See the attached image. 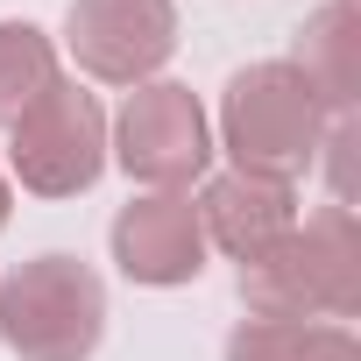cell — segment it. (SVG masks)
I'll return each mask as SVG.
<instances>
[{
  "instance_id": "obj_12",
  "label": "cell",
  "mask_w": 361,
  "mask_h": 361,
  "mask_svg": "<svg viewBox=\"0 0 361 361\" xmlns=\"http://www.w3.org/2000/svg\"><path fill=\"white\" fill-rule=\"evenodd\" d=\"M8 206H15V199H8V177H0V227H8Z\"/></svg>"
},
{
  "instance_id": "obj_9",
  "label": "cell",
  "mask_w": 361,
  "mask_h": 361,
  "mask_svg": "<svg viewBox=\"0 0 361 361\" xmlns=\"http://www.w3.org/2000/svg\"><path fill=\"white\" fill-rule=\"evenodd\" d=\"M290 71L312 85V99L333 121L354 114V85H361V15H354V0H326V8L305 22Z\"/></svg>"
},
{
  "instance_id": "obj_1",
  "label": "cell",
  "mask_w": 361,
  "mask_h": 361,
  "mask_svg": "<svg viewBox=\"0 0 361 361\" xmlns=\"http://www.w3.org/2000/svg\"><path fill=\"white\" fill-rule=\"evenodd\" d=\"M241 305L248 319H354L361 312V227L347 206H319L305 227L269 241L255 262H241Z\"/></svg>"
},
{
  "instance_id": "obj_4",
  "label": "cell",
  "mask_w": 361,
  "mask_h": 361,
  "mask_svg": "<svg viewBox=\"0 0 361 361\" xmlns=\"http://www.w3.org/2000/svg\"><path fill=\"white\" fill-rule=\"evenodd\" d=\"M106 156L149 192H185L213 170V121L192 85L149 78L121 99V114L106 128Z\"/></svg>"
},
{
  "instance_id": "obj_7",
  "label": "cell",
  "mask_w": 361,
  "mask_h": 361,
  "mask_svg": "<svg viewBox=\"0 0 361 361\" xmlns=\"http://www.w3.org/2000/svg\"><path fill=\"white\" fill-rule=\"evenodd\" d=\"M114 262L128 283L142 290H177L206 269V234H199V213L185 192H142L114 213Z\"/></svg>"
},
{
  "instance_id": "obj_8",
  "label": "cell",
  "mask_w": 361,
  "mask_h": 361,
  "mask_svg": "<svg viewBox=\"0 0 361 361\" xmlns=\"http://www.w3.org/2000/svg\"><path fill=\"white\" fill-rule=\"evenodd\" d=\"M192 213H199L206 248H220L234 262H255L269 241H283L298 227V185L248 177V170H220V177H206V192H199Z\"/></svg>"
},
{
  "instance_id": "obj_5",
  "label": "cell",
  "mask_w": 361,
  "mask_h": 361,
  "mask_svg": "<svg viewBox=\"0 0 361 361\" xmlns=\"http://www.w3.org/2000/svg\"><path fill=\"white\" fill-rule=\"evenodd\" d=\"M8 163L22 192L36 199H78L106 170V114L78 78H57L15 128H8Z\"/></svg>"
},
{
  "instance_id": "obj_2",
  "label": "cell",
  "mask_w": 361,
  "mask_h": 361,
  "mask_svg": "<svg viewBox=\"0 0 361 361\" xmlns=\"http://www.w3.org/2000/svg\"><path fill=\"white\" fill-rule=\"evenodd\" d=\"M333 114L312 99V85L290 71V57H262L248 71L227 78L220 92V149L234 156V170L248 177H276V185H298V177L319 163Z\"/></svg>"
},
{
  "instance_id": "obj_6",
  "label": "cell",
  "mask_w": 361,
  "mask_h": 361,
  "mask_svg": "<svg viewBox=\"0 0 361 361\" xmlns=\"http://www.w3.org/2000/svg\"><path fill=\"white\" fill-rule=\"evenodd\" d=\"M64 50L99 85H149L177 50V0H71Z\"/></svg>"
},
{
  "instance_id": "obj_10",
  "label": "cell",
  "mask_w": 361,
  "mask_h": 361,
  "mask_svg": "<svg viewBox=\"0 0 361 361\" xmlns=\"http://www.w3.org/2000/svg\"><path fill=\"white\" fill-rule=\"evenodd\" d=\"M227 361H361V340L326 319H241L227 333Z\"/></svg>"
},
{
  "instance_id": "obj_3",
  "label": "cell",
  "mask_w": 361,
  "mask_h": 361,
  "mask_svg": "<svg viewBox=\"0 0 361 361\" xmlns=\"http://www.w3.org/2000/svg\"><path fill=\"white\" fill-rule=\"evenodd\" d=\"M106 333V290L78 255H36L0 283V340L15 361H92Z\"/></svg>"
},
{
  "instance_id": "obj_11",
  "label": "cell",
  "mask_w": 361,
  "mask_h": 361,
  "mask_svg": "<svg viewBox=\"0 0 361 361\" xmlns=\"http://www.w3.org/2000/svg\"><path fill=\"white\" fill-rule=\"evenodd\" d=\"M57 43L36 22H0V128H15L50 85H57Z\"/></svg>"
}]
</instances>
